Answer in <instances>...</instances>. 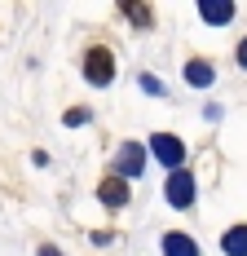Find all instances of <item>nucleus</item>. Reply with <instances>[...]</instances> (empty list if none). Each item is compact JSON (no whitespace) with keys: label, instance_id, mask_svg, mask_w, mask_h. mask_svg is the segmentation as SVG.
<instances>
[{"label":"nucleus","instance_id":"nucleus-14","mask_svg":"<svg viewBox=\"0 0 247 256\" xmlns=\"http://www.w3.org/2000/svg\"><path fill=\"white\" fill-rule=\"evenodd\" d=\"M36 256H62V252H58V248H40Z\"/></svg>","mask_w":247,"mask_h":256},{"label":"nucleus","instance_id":"nucleus-3","mask_svg":"<svg viewBox=\"0 0 247 256\" xmlns=\"http://www.w3.org/2000/svg\"><path fill=\"white\" fill-rule=\"evenodd\" d=\"M150 150H154V159H159L168 172H176V168L186 164V142H181L176 132H154V137H150Z\"/></svg>","mask_w":247,"mask_h":256},{"label":"nucleus","instance_id":"nucleus-1","mask_svg":"<svg viewBox=\"0 0 247 256\" xmlns=\"http://www.w3.org/2000/svg\"><path fill=\"white\" fill-rule=\"evenodd\" d=\"M84 80L93 88H106L115 80V53L106 49V44H93V49L84 53Z\"/></svg>","mask_w":247,"mask_h":256},{"label":"nucleus","instance_id":"nucleus-12","mask_svg":"<svg viewBox=\"0 0 247 256\" xmlns=\"http://www.w3.org/2000/svg\"><path fill=\"white\" fill-rule=\"evenodd\" d=\"M137 84L146 88L150 98H159V93H164V84H159V80H154V76H137Z\"/></svg>","mask_w":247,"mask_h":256},{"label":"nucleus","instance_id":"nucleus-7","mask_svg":"<svg viewBox=\"0 0 247 256\" xmlns=\"http://www.w3.org/2000/svg\"><path fill=\"white\" fill-rule=\"evenodd\" d=\"M98 199L106 208H128V181H120V177H106L98 186Z\"/></svg>","mask_w":247,"mask_h":256},{"label":"nucleus","instance_id":"nucleus-8","mask_svg":"<svg viewBox=\"0 0 247 256\" xmlns=\"http://www.w3.org/2000/svg\"><path fill=\"white\" fill-rule=\"evenodd\" d=\"M164 256H198V243L190 238V234L168 230V234H164Z\"/></svg>","mask_w":247,"mask_h":256},{"label":"nucleus","instance_id":"nucleus-2","mask_svg":"<svg viewBox=\"0 0 247 256\" xmlns=\"http://www.w3.org/2000/svg\"><path fill=\"white\" fill-rule=\"evenodd\" d=\"M142 172H146V146H142V142H124L120 150H115V172H110V177L137 181Z\"/></svg>","mask_w":247,"mask_h":256},{"label":"nucleus","instance_id":"nucleus-13","mask_svg":"<svg viewBox=\"0 0 247 256\" xmlns=\"http://www.w3.org/2000/svg\"><path fill=\"white\" fill-rule=\"evenodd\" d=\"M234 58H238V66L247 71V40H238V49H234Z\"/></svg>","mask_w":247,"mask_h":256},{"label":"nucleus","instance_id":"nucleus-11","mask_svg":"<svg viewBox=\"0 0 247 256\" xmlns=\"http://www.w3.org/2000/svg\"><path fill=\"white\" fill-rule=\"evenodd\" d=\"M88 120H93L88 110H66V115H62V124H66V128H80V124H88Z\"/></svg>","mask_w":247,"mask_h":256},{"label":"nucleus","instance_id":"nucleus-9","mask_svg":"<svg viewBox=\"0 0 247 256\" xmlns=\"http://www.w3.org/2000/svg\"><path fill=\"white\" fill-rule=\"evenodd\" d=\"M221 252L225 256H247V226H230L221 234Z\"/></svg>","mask_w":247,"mask_h":256},{"label":"nucleus","instance_id":"nucleus-5","mask_svg":"<svg viewBox=\"0 0 247 256\" xmlns=\"http://www.w3.org/2000/svg\"><path fill=\"white\" fill-rule=\"evenodd\" d=\"M198 18L212 26H225V22H234V4L230 0H198Z\"/></svg>","mask_w":247,"mask_h":256},{"label":"nucleus","instance_id":"nucleus-4","mask_svg":"<svg viewBox=\"0 0 247 256\" xmlns=\"http://www.w3.org/2000/svg\"><path fill=\"white\" fill-rule=\"evenodd\" d=\"M194 194H198L194 172H186V168H176L172 177L164 181V199H168L172 208H190V204H194Z\"/></svg>","mask_w":247,"mask_h":256},{"label":"nucleus","instance_id":"nucleus-6","mask_svg":"<svg viewBox=\"0 0 247 256\" xmlns=\"http://www.w3.org/2000/svg\"><path fill=\"white\" fill-rule=\"evenodd\" d=\"M212 80H216V66H212L208 58H190V62H186V84H190V88H208Z\"/></svg>","mask_w":247,"mask_h":256},{"label":"nucleus","instance_id":"nucleus-10","mask_svg":"<svg viewBox=\"0 0 247 256\" xmlns=\"http://www.w3.org/2000/svg\"><path fill=\"white\" fill-rule=\"evenodd\" d=\"M124 14H128V18H132L137 26H150V22H154V18H150V9H146V4H124Z\"/></svg>","mask_w":247,"mask_h":256}]
</instances>
